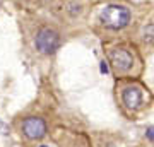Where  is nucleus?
I'll list each match as a JSON object with an SVG mask.
<instances>
[{"label": "nucleus", "instance_id": "nucleus-1", "mask_svg": "<svg viewBox=\"0 0 154 147\" xmlns=\"http://www.w3.org/2000/svg\"><path fill=\"white\" fill-rule=\"evenodd\" d=\"M99 19L103 22V26H106L108 29H123L128 26V22L132 19V12L130 9L120 4H110V5L103 7V11L99 14Z\"/></svg>", "mask_w": 154, "mask_h": 147}, {"label": "nucleus", "instance_id": "nucleus-2", "mask_svg": "<svg viewBox=\"0 0 154 147\" xmlns=\"http://www.w3.org/2000/svg\"><path fill=\"white\" fill-rule=\"evenodd\" d=\"M36 48L38 51L45 55H50V53H55L58 46H60V36L53 31V29H48V27H45L38 33L36 36Z\"/></svg>", "mask_w": 154, "mask_h": 147}, {"label": "nucleus", "instance_id": "nucleus-3", "mask_svg": "<svg viewBox=\"0 0 154 147\" xmlns=\"http://www.w3.org/2000/svg\"><path fill=\"white\" fill-rule=\"evenodd\" d=\"M22 133L31 139V140H38L46 135V123L43 118L38 116H29L22 121Z\"/></svg>", "mask_w": 154, "mask_h": 147}, {"label": "nucleus", "instance_id": "nucleus-4", "mask_svg": "<svg viewBox=\"0 0 154 147\" xmlns=\"http://www.w3.org/2000/svg\"><path fill=\"white\" fill-rule=\"evenodd\" d=\"M110 62L116 72H128L134 65V57L125 48H115L110 51Z\"/></svg>", "mask_w": 154, "mask_h": 147}, {"label": "nucleus", "instance_id": "nucleus-5", "mask_svg": "<svg viewBox=\"0 0 154 147\" xmlns=\"http://www.w3.org/2000/svg\"><path fill=\"white\" fill-rule=\"evenodd\" d=\"M122 99H123V104H125L128 109H137L140 104H142V93L139 87H125L123 93H122Z\"/></svg>", "mask_w": 154, "mask_h": 147}, {"label": "nucleus", "instance_id": "nucleus-6", "mask_svg": "<svg viewBox=\"0 0 154 147\" xmlns=\"http://www.w3.org/2000/svg\"><path fill=\"white\" fill-rule=\"evenodd\" d=\"M140 38L146 44H151L154 46V22H149L146 26L142 27V31H140Z\"/></svg>", "mask_w": 154, "mask_h": 147}, {"label": "nucleus", "instance_id": "nucleus-7", "mask_svg": "<svg viewBox=\"0 0 154 147\" xmlns=\"http://www.w3.org/2000/svg\"><path fill=\"white\" fill-rule=\"evenodd\" d=\"M146 137H147L151 142H154V127H147V128H146Z\"/></svg>", "mask_w": 154, "mask_h": 147}, {"label": "nucleus", "instance_id": "nucleus-8", "mask_svg": "<svg viewBox=\"0 0 154 147\" xmlns=\"http://www.w3.org/2000/svg\"><path fill=\"white\" fill-rule=\"evenodd\" d=\"M0 133H9V127H7L2 120H0Z\"/></svg>", "mask_w": 154, "mask_h": 147}, {"label": "nucleus", "instance_id": "nucleus-9", "mask_svg": "<svg viewBox=\"0 0 154 147\" xmlns=\"http://www.w3.org/2000/svg\"><path fill=\"white\" fill-rule=\"evenodd\" d=\"M99 70H101V74H108V65H106V62H101Z\"/></svg>", "mask_w": 154, "mask_h": 147}, {"label": "nucleus", "instance_id": "nucleus-10", "mask_svg": "<svg viewBox=\"0 0 154 147\" xmlns=\"http://www.w3.org/2000/svg\"><path fill=\"white\" fill-rule=\"evenodd\" d=\"M41 147H46V145H41Z\"/></svg>", "mask_w": 154, "mask_h": 147}]
</instances>
